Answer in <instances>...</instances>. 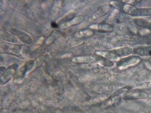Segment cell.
Instances as JSON below:
<instances>
[{"label":"cell","instance_id":"cell-5","mask_svg":"<svg viewBox=\"0 0 151 113\" xmlns=\"http://www.w3.org/2000/svg\"><path fill=\"white\" fill-rule=\"evenodd\" d=\"M51 26L53 28H57L58 27V24L55 22H52L51 23Z\"/></svg>","mask_w":151,"mask_h":113},{"label":"cell","instance_id":"cell-4","mask_svg":"<svg viewBox=\"0 0 151 113\" xmlns=\"http://www.w3.org/2000/svg\"><path fill=\"white\" fill-rule=\"evenodd\" d=\"M5 35V38H6L7 40L10 41L12 40L13 42H14L15 41L14 40H16L14 39L15 37L7 33Z\"/></svg>","mask_w":151,"mask_h":113},{"label":"cell","instance_id":"cell-1","mask_svg":"<svg viewBox=\"0 0 151 113\" xmlns=\"http://www.w3.org/2000/svg\"><path fill=\"white\" fill-rule=\"evenodd\" d=\"M10 31L13 34L17 36L24 43L28 44H30L31 43V38L26 34L13 28H12Z\"/></svg>","mask_w":151,"mask_h":113},{"label":"cell","instance_id":"cell-3","mask_svg":"<svg viewBox=\"0 0 151 113\" xmlns=\"http://www.w3.org/2000/svg\"><path fill=\"white\" fill-rule=\"evenodd\" d=\"M140 16H151V8L137 9V15Z\"/></svg>","mask_w":151,"mask_h":113},{"label":"cell","instance_id":"cell-2","mask_svg":"<svg viewBox=\"0 0 151 113\" xmlns=\"http://www.w3.org/2000/svg\"><path fill=\"white\" fill-rule=\"evenodd\" d=\"M134 52L140 55H151V47L143 46L139 47L134 49Z\"/></svg>","mask_w":151,"mask_h":113}]
</instances>
